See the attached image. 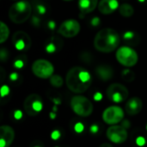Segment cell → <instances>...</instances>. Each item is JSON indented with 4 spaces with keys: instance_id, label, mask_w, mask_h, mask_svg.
<instances>
[{
    "instance_id": "obj_3",
    "label": "cell",
    "mask_w": 147,
    "mask_h": 147,
    "mask_svg": "<svg viewBox=\"0 0 147 147\" xmlns=\"http://www.w3.org/2000/svg\"><path fill=\"white\" fill-rule=\"evenodd\" d=\"M32 13V6L27 0H20L14 3L9 9L10 21L16 24L25 22L29 19Z\"/></svg>"
},
{
    "instance_id": "obj_39",
    "label": "cell",
    "mask_w": 147,
    "mask_h": 147,
    "mask_svg": "<svg viewBox=\"0 0 147 147\" xmlns=\"http://www.w3.org/2000/svg\"><path fill=\"white\" fill-rule=\"evenodd\" d=\"M53 102L55 103V104H60L61 103V101H60V99H59V98H53Z\"/></svg>"
},
{
    "instance_id": "obj_42",
    "label": "cell",
    "mask_w": 147,
    "mask_h": 147,
    "mask_svg": "<svg viewBox=\"0 0 147 147\" xmlns=\"http://www.w3.org/2000/svg\"><path fill=\"white\" fill-rule=\"evenodd\" d=\"M139 1H140V2H145L146 0H139Z\"/></svg>"
},
{
    "instance_id": "obj_30",
    "label": "cell",
    "mask_w": 147,
    "mask_h": 147,
    "mask_svg": "<svg viewBox=\"0 0 147 147\" xmlns=\"http://www.w3.org/2000/svg\"><path fill=\"white\" fill-rule=\"evenodd\" d=\"M7 58H8V52L4 48H2L1 52H0V59H1V60L4 61Z\"/></svg>"
},
{
    "instance_id": "obj_8",
    "label": "cell",
    "mask_w": 147,
    "mask_h": 147,
    "mask_svg": "<svg viewBox=\"0 0 147 147\" xmlns=\"http://www.w3.org/2000/svg\"><path fill=\"white\" fill-rule=\"evenodd\" d=\"M23 108L27 115L30 116L36 115L43 109V102L41 97L38 94H30L24 100Z\"/></svg>"
},
{
    "instance_id": "obj_12",
    "label": "cell",
    "mask_w": 147,
    "mask_h": 147,
    "mask_svg": "<svg viewBox=\"0 0 147 147\" xmlns=\"http://www.w3.org/2000/svg\"><path fill=\"white\" fill-rule=\"evenodd\" d=\"M12 43L18 51H26L30 48L31 39L23 31H17L12 36Z\"/></svg>"
},
{
    "instance_id": "obj_34",
    "label": "cell",
    "mask_w": 147,
    "mask_h": 147,
    "mask_svg": "<svg viewBox=\"0 0 147 147\" xmlns=\"http://www.w3.org/2000/svg\"><path fill=\"white\" fill-rule=\"evenodd\" d=\"M121 126H122L123 127H125L126 129H128V128H130V127H131V123L129 122L128 120H124V121L121 122Z\"/></svg>"
},
{
    "instance_id": "obj_20",
    "label": "cell",
    "mask_w": 147,
    "mask_h": 147,
    "mask_svg": "<svg viewBox=\"0 0 147 147\" xmlns=\"http://www.w3.org/2000/svg\"><path fill=\"white\" fill-rule=\"evenodd\" d=\"M50 84L52 86H53L55 88H60L64 84V80L59 75L55 74L50 78Z\"/></svg>"
},
{
    "instance_id": "obj_27",
    "label": "cell",
    "mask_w": 147,
    "mask_h": 147,
    "mask_svg": "<svg viewBox=\"0 0 147 147\" xmlns=\"http://www.w3.org/2000/svg\"><path fill=\"white\" fill-rule=\"evenodd\" d=\"M61 134H60V132L59 130H54L52 132L51 134V139L53 140H57L60 138Z\"/></svg>"
},
{
    "instance_id": "obj_26",
    "label": "cell",
    "mask_w": 147,
    "mask_h": 147,
    "mask_svg": "<svg viewBox=\"0 0 147 147\" xmlns=\"http://www.w3.org/2000/svg\"><path fill=\"white\" fill-rule=\"evenodd\" d=\"M36 10H37L38 14H40V15H44V14L46 13V11H47V9H46V7H45L44 5H42V4H38V5H36Z\"/></svg>"
},
{
    "instance_id": "obj_2",
    "label": "cell",
    "mask_w": 147,
    "mask_h": 147,
    "mask_svg": "<svg viewBox=\"0 0 147 147\" xmlns=\"http://www.w3.org/2000/svg\"><path fill=\"white\" fill-rule=\"evenodd\" d=\"M120 42L119 33L114 28H105L96 33L94 38V47L101 53H108L116 50Z\"/></svg>"
},
{
    "instance_id": "obj_37",
    "label": "cell",
    "mask_w": 147,
    "mask_h": 147,
    "mask_svg": "<svg viewBox=\"0 0 147 147\" xmlns=\"http://www.w3.org/2000/svg\"><path fill=\"white\" fill-rule=\"evenodd\" d=\"M17 78H18V74L16 72H13L9 75V79L11 81H16L17 80Z\"/></svg>"
},
{
    "instance_id": "obj_38",
    "label": "cell",
    "mask_w": 147,
    "mask_h": 147,
    "mask_svg": "<svg viewBox=\"0 0 147 147\" xmlns=\"http://www.w3.org/2000/svg\"><path fill=\"white\" fill-rule=\"evenodd\" d=\"M48 28H50V29H54V28L56 27V23L53 22V21H50L49 22H48Z\"/></svg>"
},
{
    "instance_id": "obj_5",
    "label": "cell",
    "mask_w": 147,
    "mask_h": 147,
    "mask_svg": "<svg viewBox=\"0 0 147 147\" xmlns=\"http://www.w3.org/2000/svg\"><path fill=\"white\" fill-rule=\"evenodd\" d=\"M115 57L117 61L125 67H132L134 66L139 60V55L137 52L127 46L121 47L117 49Z\"/></svg>"
},
{
    "instance_id": "obj_33",
    "label": "cell",
    "mask_w": 147,
    "mask_h": 147,
    "mask_svg": "<svg viewBox=\"0 0 147 147\" xmlns=\"http://www.w3.org/2000/svg\"><path fill=\"white\" fill-rule=\"evenodd\" d=\"M90 23H91V25L92 26H98L99 25V23H100V18L99 17H94V18H92V20H91V22H90Z\"/></svg>"
},
{
    "instance_id": "obj_11",
    "label": "cell",
    "mask_w": 147,
    "mask_h": 147,
    "mask_svg": "<svg viewBox=\"0 0 147 147\" xmlns=\"http://www.w3.org/2000/svg\"><path fill=\"white\" fill-rule=\"evenodd\" d=\"M106 135L109 140L115 144H122L126 142L128 137L127 129L119 125L110 126L106 132Z\"/></svg>"
},
{
    "instance_id": "obj_45",
    "label": "cell",
    "mask_w": 147,
    "mask_h": 147,
    "mask_svg": "<svg viewBox=\"0 0 147 147\" xmlns=\"http://www.w3.org/2000/svg\"><path fill=\"white\" fill-rule=\"evenodd\" d=\"M146 129H147V126H146Z\"/></svg>"
},
{
    "instance_id": "obj_15",
    "label": "cell",
    "mask_w": 147,
    "mask_h": 147,
    "mask_svg": "<svg viewBox=\"0 0 147 147\" xmlns=\"http://www.w3.org/2000/svg\"><path fill=\"white\" fill-rule=\"evenodd\" d=\"M0 139L3 140L6 143V147H9L13 143L15 139V131L14 129L8 125H3L0 127Z\"/></svg>"
},
{
    "instance_id": "obj_16",
    "label": "cell",
    "mask_w": 147,
    "mask_h": 147,
    "mask_svg": "<svg viewBox=\"0 0 147 147\" xmlns=\"http://www.w3.org/2000/svg\"><path fill=\"white\" fill-rule=\"evenodd\" d=\"M97 77L102 81H109L113 78L114 71L111 66L107 65H100L96 68Z\"/></svg>"
},
{
    "instance_id": "obj_41",
    "label": "cell",
    "mask_w": 147,
    "mask_h": 147,
    "mask_svg": "<svg viewBox=\"0 0 147 147\" xmlns=\"http://www.w3.org/2000/svg\"><path fill=\"white\" fill-rule=\"evenodd\" d=\"M99 147H113L110 144H108V143H103V144H102L101 146Z\"/></svg>"
},
{
    "instance_id": "obj_21",
    "label": "cell",
    "mask_w": 147,
    "mask_h": 147,
    "mask_svg": "<svg viewBox=\"0 0 147 147\" xmlns=\"http://www.w3.org/2000/svg\"><path fill=\"white\" fill-rule=\"evenodd\" d=\"M121 78L126 82H133L135 78L134 72L130 69H125L121 72Z\"/></svg>"
},
{
    "instance_id": "obj_19",
    "label": "cell",
    "mask_w": 147,
    "mask_h": 147,
    "mask_svg": "<svg viewBox=\"0 0 147 147\" xmlns=\"http://www.w3.org/2000/svg\"><path fill=\"white\" fill-rule=\"evenodd\" d=\"M9 35V27L3 22H0V43H3Z\"/></svg>"
},
{
    "instance_id": "obj_28",
    "label": "cell",
    "mask_w": 147,
    "mask_h": 147,
    "mask_svg": "<svg viewBox=\"0 0 147 147\" xmlns=\"http://www.w3.org/2000/svg\"><path fill=\"white\" fill-rule=\"evenodd\" d=\"M14 66L17 69H22L23 66H24V62L22 59H16L15 62H14Z\"/></svg>"
},
{
    "instance_id": "obj_31",
    "label": "cell",
    "mask_w": 147,
    "mask_h": 147,
    "mask_svg": "<svg viewBox=\"0 0 147 147\" xmlns=\"http://www.w3.org/2000/svg\"><path fill=\"white\" fill-rule=\"evenodd\" d=\"M90 131L91 134H97L98 131H99V127H98L96 124H93V125H91V127H90Z\"/></svg>"
},
{
    "instance_id": "obj_14",
    "label": "cell",
    "mask_w": 147,
    "mask_h": 147,
    "mask_svg": "<svg viewBox=\"0 0 147 147\" xmlns=\"http://www.w3.org/2000/svg\"><path fill=\"white\" fill-rule=\"evenodd\" d=\"M98 9L103 15L113 14L119 9V3L117 0H101L98 3Z\"/></svg>"
},
{
    "instance_id": "obj_43",
    "label": "cell",
    "mask_w": 147,
    "mask_h": 147,
    "mask_svg": "<svg viewBox=\"0 0 147 147\" xmlns=\"http://www.w3.org/2000/svg\"><path fill=\"white\" fill-rule=\"evenodd\" d=\"M63 1H66V2H68V1H72V0H63Z\"/></svg>"
},
{
    "instance_id": "obj_7",
    "label": "cell",
    "mask_w": 147,
    "mask_h": 147,
    "mask_svg": "<svg viewBox=\"0 0 147 147\" xmlns=\"http://www.w3.org/2000/svg\"><path fill=\"white\" fill-rule=\"evenodd\" d=\"M106 94L110 101L115 103H121L127 99L129 92L127 88L123 84L115 83L108 87Z\"/></svg>"
},
{
    "instance_id": "obj_24",
    "label": "cell",
    "mask_w": 147,
    "mask_h": 147,
    "mask_svg": "<svg viewBox=\"0 0 147 147\" xmlns=\"http://www.w3.org/2000/svg\"><path fill=\"white\" fill-rule=\"evenodd\" d=\"M134 32H132V31H127L124 34H123V38L126 40H133L134 39Z\"/></svg>"
},
{
    "instance_id": "obj_23",
    "label": "cell",
    "mask_w": 147,
    "mask_h": 147,
    "mask_svg": "<svg viewBox=\"0 0 147 147\" xmlns=\"http://www.w3.org/2000/svg\"><path fill=\"white\" fill-rule=\"evenodd\" d=\"M9 93V86L7 85H3L1 87V90H0V94H1V96L2 97H4L6 96H8Z\"/></svg>"
},
{
    "instance_id": "obj_44",
    "label": "cell",
    "mask_w": 147,
    "mask_h": 147,
    "mask_svg": "<svg viewBox=\"0 0 147 147\" xmlns=\"http://www.w3.org/2000/svg\"><path fill=\"white\" fill-rule=\"evenodd\" d=\"M34 147H41V146H34Z\"/></svg>"
},
{
    "instance_id": "obj_40",
    "label": "cell",
    "mask_w": 147,
    "mask_h": 147,
    "mask_svg": "<svg viewBox=\"0 0 147 147\" xmlns=\"http://www.w3.org/2000/svg\"><path fill=\"white\" fill-rule=\"evenodd\" d=\"M50 118H51L52 120L55 119V118H56V113H54V112H51V113H50Z\"/></svg>"
},
{
    "instance_id": "obj_10",
    "label": "cell",
    "mask_w": 147,
    "mask_h": 147,
    "mask_svg": "<svg viewBox=\"0 0 147 147\" xmlns=\"http://www.w3.org/2000/svg\"><path fill=\"white\" fill-rule=\"evenodd\" d=\"M80 24L75 19H67L64 21L58 28V33L65 38H72L80 32Z\"/></svg>"
},
{
    "instance_id": "obj_9",
    "label": "cell",
    "mask_w": 147,
    "mask_h": 147,
    "mask_svg": "<svg viewBox=\"0 0 147 147\" xmlns=\"http://www.w3.org/2000/svg\"><path fill=\"white\" fill-rule=\"evenodd\" d=\"M124 119V111L119 106H110L102 113V120L108 125H117Z\"/></svg>"
},
{
    "instance_id": "obj_25",
    "label": "cell",
    "mask_w": 147,
    "mask_h": 147,
    "mask_svg": "<svg viewBox=\"0 0 147 147\" xmlns=\"http://www.w3.org/2000/svg\"><path fill=\"white\" fill-rule=\"evenodd\" d=\"M146 139L142 136H140L138 138H136V145L139 146H144L146 145Z\"/></svg>"
},
{
    "instance_id": "obj_22",
    "label": "cell",
    "mask_w": 147,
    "mask_h": 147,
    "mask_svg": "<svg viewBox=\"0 0 147 147\" xmlns=\"http://www.w3.org/2000/svg\"><path fill=\"white\" fill-rule=\"evenodd\" d=\"M84 124H82L81 122H78L75 124L74 126V131L78 134H81L82 132H84Z\"/></svg>"
},
{
    "instance_id": "obj_18",
    "label": "cell",
    "mask_w": 147,
    "mask_h": 147,
    "mask_svg": "<svg viewBox=\"0 0 147 147\" xmlns=\"http://www.w3.org/2000/svg\"><path fill=\"white\" fill-rule=\"evenodd\" d=\"M119 13L124 17H130L134 14V9L129 3H122L119 7Z\"/></svg>"
},
{
    "instance_id": "obj_4",
    "label": "cell",
    "mask_w": 147,
    "mask_h": 147,
    "mask_svg": "<svg viewBox=\"0 0 147 147\" xmlns=\"http://www.w3.org/2000/svg\"><path fill=\"white\" fill-rule=\"evenodd\" d=\"M71 108L78 116L88 117L93 112V104L87 97L77 95L71 100Z\"/></svg>"
},
{
    "instance_id": "obj_29",
    "label": "cell",
    "mask_w": 147,
    "mask_h": 147,
    "mask_svg": "<svg viewBox=\"0 0 147 147\" xmlns=\"http://www.w3.org/2000/svg\"><path fill=\"white\" fill-rule=\"evenodd\" d=\"M56 50V47L53 43H49L47 47H46V51L47 53H53Z\"/></svg>"
},
{
    "instance_id": "obj_35",
    "label": "cell",
    "mask_w": 147,
    "mask_h": 147,
    "mask_svg": "<svg viewBox=\"0 0 147 147\" xmlns=\"http://www.w3.org/2000/svg\"><path fill=\"white\" fill-rule=\"evenodd\" d=\"M102 99V95L100 92H96V93L94 95V100H95V101L100 102Z\"/></svg>"
},
{
    "instance_id": "obj_36",
    "label": "cell",
    "mask_w": 147,
    "mask_h": 147,
    "mask_svg": "<svg viewBox=\"0 0 147 147\" xmlns=\"http://www.w3.org/2000/svg\"><path fill=\"white\" fill-rule=\"evenodd\" d=\"M32 23H33L34 26L38 27L39 24H40V19H39L37 16H34V17L32 18Z\"/></svg>"
},
{
    "instance_id": "obj_13",
    "label": "cell",
    "mask_w": 147,
    "mask_h": 147,
    "mask_svg": "<svg viewBox=\"0 0 147 147\" xmlns=\"http://www.w3.org/2000/svg\"><path fill=\"white\" fill-rule=\"evenodd\" d=\"M142 107H143V103L140 97L135 96V97H132L127 102L125 109L129 115H136L140 113V111L142 110Z\"/></svg>"
},
{
    "instance_id": "obj_17",
    "label": "cell",
    "mask_w": 147,
    "mask_h": 147,
    "mask_svg": "<svg viewBox=\"0 0 147 147\" xmlns=\"http://www.w3.org/2000/svg\"><path fill=\"white\" fill-rule=\"evenodd\" d=\"M98 6V0H78V8L82 14H88Z\"/></svg>"
},
{
    "instance_id": "obj_6",
    "label": "cell",
    "mask_w": 147,
    "mask_h": 147,
    "mask_svg": "<svg viewBox=\"0 0 147 147\" xmlns=\"http://www.w3.org/2000/svg\"><path fill=\"white\" fill-rule=\"evenodd\" d=\"M32 72L34 76L41 79L50 78L54 72V67L53 64L44 59L35 60L32 64Z\"/></svg>"
},
{
    "instance_id": "obj_32",
    "label": "cell",
    "mask_w": 147,
    "mask_h": 147,
    "mask_svg": "<svg viewBox=\"0 0 147 147\" xmlns=\"http://www.w3.org/2000/svg\"><path fill=\"white\" fill-rule=\"evenodd\" d=\"M14 118L16 120H21L22 118V112L21 110H16L14 112Z\"/></svg>"
},
{
    "instance_id": "obj_1",
    "label": "cell",
    "mask_w": 147,
    "mask_h": 147,
    "mask_svg": "<svg viewBox=\"0 0 147 147\" xmlns=\"http://www.w3.org/2000/svg\"><path fill=\"white\" fill-rule=\"evenodd\" d=\"M65 84L71 92L81 94L90 88L91 84V75L85 68L74 66L66 73Z\"/></svg>"
}]
</instances>
